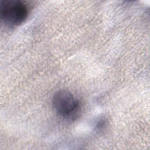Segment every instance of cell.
Wrapping results in <instances>:
<instances>
[{"mask_svg":"<svg viewBox=\"0 0 150 150\" xmlns=\"http://www.w3.org/2000/svg\"><path fill=\"white\" fill-rule=\"evenodd\" d=\"M0 13L5 23L9 26H16L26 20L28 8L20 1L5 0L0 2Z\"/></svg>","mask_w":150,"mask_h":150,"instance_id":"obj_2","label":"cell"},{"mask_svg":"<svg viewBox=\"0 0 150 150\" xmlns=\"http://www.w3.org/2000/svg\"><path fill=\"white\" fill-rule=\"evenodd\" d=\"M52 104L57 114L68 120H73L77 117L81 110L80 100L73 94L66 90L57 91L53 96Z\"/></svg>","mask_w":150,"mask_h":150,"instance_id":"obj_1","label":"cell"}]
</instances>
